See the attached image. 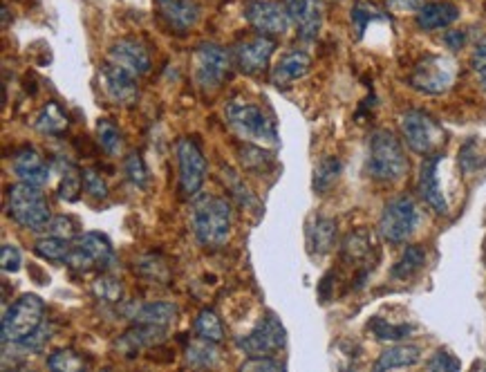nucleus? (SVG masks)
Returning <instances> with one entry per match:
<instances>
[{"mask_svg":"<svg viewBox=\"0 0 486 372\" xmlns=\"http://www.w3.org/2000/svg\"><path fill=\"white\" fill-rule=\"evenodd\" d=\"M477 79H480V83H482V88L486 90V65L484 67H477Z\"/></svg>","mask_w":486,"mask_h":372,"instance_id":"864d4df0","label":"nucleus"},{"mask_svg":"<svg viewBox=\"0 0 486 372\" xmlns=\"http://www.w3.org/2000/svg\"><path fill=\"white\" fill-rule=\"evenodd\" d=\"M140 272L144 273V276L153 278V281H162V278L168 276L166 264L159 263L155 255H146L144 260H140Z\"/></svg>","mask_w":486,"mask_h":372,"instance_id":"09e8293b","label":"nucleus"},{"mask_svg":"<svg viewBox=\"0 0 486 372\" xmlns=\"http://www.w3.org/2000/svg\"><path fill=\"white\" fill-rule=\"evenodd\" d=\"M55 170L59 173V197L65 202H77L79 193L83 191V170L70 160L61 157L55 161Z\"/></svg>","mask_w":486,"mask_h":372,"instance_id":"bb28decb","label":"nucleus"},{"mask_svg":"<svg viewBox=\"0 0 486 372\" xmlns=\"http://www.w3.org/2000/svg\"><path fill=\"white\" fill-rule=\"evenodd\" d=\"M86 366H88L86 359L70 348L55 350V352L47 357V368L55 372H77V370H83Z\"/></svg>","mask_w":486,"mask_h":372,"instance_id":"e433bc0d","label":"nucleus"},{"mask_svg":"<svg viewBox=\"0 0 486 372\" xmlns=\"http://www.w3.org/2000/svg\"><path fill=\"white\" fill-rule=\"evenodd\" d=\"M243 372H283L285 363H280L274 357H249L247 361L240 366Z\"/></svg>","mask_w":486,"mask_h":372,"instance_id":"a18cd8bd","label":"nucleus"},{"mask_svg":"<svg viewBox=\"0 0 486 372\" xmlns=\"http://www.w3.org/2000/svg\"><path fill=\"white\" fill-rule=\"evenodd\" d=\"M285 343H287V332L271 312L265 314L249 334L235 339V348L247 357H274V352L283 350Z\"/></svg>","mask_w":486,"mask_h":372,"instance_id":"1a4fd4ad","label":"nucleus"},{"mask_svg":"<svg viewBox=\"0 0 486 372\" xmlns=\"http://www.w3.org/2000/svg\"><path fill=\"white\" fill-rule=\"evenodd\" d=\"M83 191L90 197H95V200H106L108 197V186H106L104 177L92 169L83 170Z\"/></svg>","mask_w":486,"mask_h":372,"instance_id":"79ce46f5","label":"nucleus"},{"mask_svg":"<svg viewBox=\"0 0 486 372\" xmlns=\"http://www.w3.org/2000/svg\"><path fill=\"white\" fill-rule=\"evenodd\" d=\"M311 67V56L303 49H289L280 56V61L276 63L274 72H271V83L276 88H287L294 81L303 79V76L310 72Z\"/></svg>","mask_w":486,"mask_h":372,"instance_id":"412c9836","label":"nucleus"},{"mask_svg":"<svg viewBox=\"0 0 486 372\" xmlns=\"http://www.w3.org/2000/svg\"><path fill=\"white\" fill-rule=\"evenodd\" d=\"M480 142H477V139H468L462 146V151H459V166H462L464 173H473V170L480 169Z\"/></svg>","mask_w":486,"mask_h":372,"instance_id":"a19ab883","label":"nucleus"},{"mask_svg":"<svg viewBox=\"0 0 486 372\" xmlns=\"http://www.w3.org/2000/svg\"><path fill=\"white\" fill-rule=\"evenodd\" d=\"M289 21L296 25L303 40H314L323 25V7L320 0H283Z\"/></svg>","mask_w":486,"mask_h":372,"instance_id":"a211bd4d","label":"nucleus"},{"mask_svg":"<svg viewBox=\"0 0 486 372\" xmlns=\"http://www.w3.org/2000/svg\"><path fill=\"white\" fill-rule=\"evenodd\" d=\"M422 361V348L413 343H399L388 348L374 363V370H401V368H413Z\"/></svg>","mask_w":486,"mask_h":372,"instance_id":"393cba45","label":"nucleus"},{"mask_svg":"<svg viewBox=\"0 0 486 372\" xmlns=\"http://www.w3.org/2000/svg\"><path fill=\"white\" fill-rule=\"evenodd\" d=\"M231 67V56L225 48L217 43L198 45L193 54V79L204 92H216L226 79Z\"/></svg>","mask_w":486,"mask_h":372,"instance_id":"9d476101","label":"nucleus"},{"mask_svg":"<svg viewBox=\"0 0 486 372\" xmlns=\"http://www.w3.org/2000/svg\"><path fill=\"white\" fill-rule=\"evenodd\" d=\"M441 160H444V155H441V152H437V151L423 157L422 169H419L417 191H419V195H422V200L426 202V204L431 206L435 213L446 215V213H448V202H446L444 193H441L439 175H437Z\"/></svg>","mask_w":486,"mask_h":372,"instance_id":"dca6fc26","label":"nucleus"},{"mask_svg":"<svg viewBox=\"0 0 486 372\" xmlns=\"http://www.w3.org/2000/svg\"><path fill=\"white\" fill-rule=\"evenodd\" d=\"M414 16H417L419 30H446V27H450L459 18V7L453 3H428Z\"/></svg>","mask_w":486,"mask_h":372,"instance_id":"b1692460","label":"nucleus"},{"mask_svg":"<svg viewBox=\"0 0 486 372\" xmlns=\"http://www.w3.org/2000/svg\"><path fill=\"white\" fill-rule=\"evenodd\" d=\"M276 52V39L274 36L256 34L252 39H244L234 45L231 49V58H234L235 67L244 74H258L269 65L271 56Z\"/></svg>","mask_w":486,"mask_h":372,"instance_id":"4468645a","label":"nucleus"},{"mask_svg":"<svg viewBox=\"0 0 486 372\" xmlns=\"http://www.w3.org/2000/svg\"><path fill=\"white\" fill-rule=\"evenodd\" d=\"M50 339H52V325L46 321L41 327H38V330H34L32 334H28L25 339H21L19 343H12V348H16L19 352H23V354H37L46 348L47 341Z\"/></svg>","mask_w":486,"mask_h":372,"instance_id":"ea45409f","label":"nucleus"},{"mask_svg":"<svg viewBox=\"0 0 486 372\" xmlns=\"http://www.w3.org/2000/svg\"><path fill=\"white\" fill-rule=\"evenodd\" d=\"M473 70H477V67H484L486 65V39L480 40V43L475 45V49H473Z\"/></svg>","mask_w":486,"mask_h":372,"instance_id":"603ef678","label":"nucleus"},{"mask_svg":"<svg viewBox=\"0 0 486 372\" xmlns=\"http://www.w3.org/2000/svg\"><path fill=\"white\" fill-rule=\"evenodd\" d=\"M92 291L99 300H106V303H119L124 298V285L119 278L110 276V273H104V276L97 278L92 282Z\"/></svg>","mask_w":486,"mask_h":372,"instance_id":"58836bf2","label":"nucleus"},{"mask_svg":"<svg viewBox=\"0 0 486 372\" xmlns=\"http://www.w3.org/2000/svg\"><path fill=\"white\" fill-rule=\"evenodd\" d=\"M7 213L16 224L30 231H43L52 220L50 204L41 188L19 182L7 188Z\"/></svg>","mask_w":486,"mask_h":372,"instance_id":"7ed1b4c3","label":"nucleus"},{"mask_svg":"<svg viewBox=\"0 0 486 372\" xmlns=\"http://www.w3.org/2000/svg\"><path fill=\"white\" fill-rule=\"evenodd\" d=\"M226 124L235 130L243 139L265 146H276L278 143V128L271 117L262 112V108L244 101H231L225 110Z\"/></svg>","mask_w":486,"mask_h":372,"instance_id":"20e7f679","label":"nucleus"},{"mask_svg":"<svg viewBox=\"0 0 486 372\" xmlns=\"http://www.w3.org/2000/svg\"><path fill=\"white\" fill-rule=\"evenodd\" d=\"M423 4V0H386L388 12L392 13H417Z\"/></svg>","mask_w":486,"mask_h":372,"instance_id":"8fccbe9b","label":"nucleus"},{"mask_svg":"<svg viewBox=\"0 0 486 372\" xmlns=\"http://www.w3.org/2000/svg\"><path fill=\"white\" fill-rule=\"evenodd\" d=\"M368 175L377 182H399L408 170L404 146L390 130H374L368 142Z\"/></svg>","mask_w":486,"mask_h":372,"instance_id":"f03ea898","label":"nucleus"},{"mask_svg":"<svg viewBox=\"0 0 486 372\" xmlns=\"http://www.w3.org/2000/svg\"><path fill=\"white\" fill-rule=\"evenodd\" d=\"M217 343H211V341L198 339L186 348V361L195 368H211L216 366L217 361Z\"/></svg>","mask_w":486,"mask_h":372,"instance_id":"c9c22d12","label":"nucleus"},{"mask_svg":"<svg viewBox=\"0 0 486 372\" xmlns=\"http://www.w3.org/2000/svg\"><path fill=\"white\" fill-rule=\"evenodd\" d=\"M97 142L101 151L110 157H117L124 148V134L110 119H99L97 124Z\"/></svg>","mask_w":486,"mask_h":372,"instance_id":"f704fd0d","label":"nucleus"},{"mask_svg":"<svg viewBox=\"0 0 486 372\" xmlns=\"http://www.w3.org/2000/svg\"><path fill=\"white\" fill-rule=\"evenodd\" d=\"M155 4L159 16L175 31H189L200 21V7L193 0H155Z\"/></svg>","mask_w":486,"mask_h":372,"instance_id":"4be33fe9","label":"nucleus"},{"mask_svg":"<svg viewBox=\"0 0 486 372\" xmlns=\"http://www.w3.org/2000/svg\"><path fill=\"white\" fill-rule=\"evenodd\" d=\"M457 79V63L446 54H428L414 63L410 72V85L422 94H444Z\"/></svg>","mask_w":486,"mask_h":372,"instance_id":"423d86ee","label":"nucleus"},{"mask_svg":"<svg viewBox=\"0 0 486 372\" xmlns=\"http://www.w3.org/2000/svg\"><path fill=\"white\" fill-rule=\"evenodd\" d=\"M117 263L113 245L106 236L95 231H86L74 238L72 251L68 255V267L74 272H90V269H108Z\"/></svg>","mask_w":486,"mask_h":372,"instance_id":"0eeeda50","label":"nucleus"},{"mask_svg":"<svg viewBox=\"0 0 486 372\" xmlns=\"http://www.w3.org/2000/svg\"><path fill=\"white\" fill-rule=\"evenodd\" d=\"M72 251V240L70 238L61 236H43L41 240H37L34 245V254L43 260H50V263H68V255Z\"/></svg>","mask_w":486,"mask_h":372,"instance_id":"c85d7f7f","label":"nucleus"},{"mask_svg":"<svg viewBox=\"0 0 486 372\" xmlns=\"http://www.w3.org/2000/svg\"><path fill=\"white\" fill-rule=\"evenodd\" d=\"M177 307L175 303H166V300H149V303L132 305L126 312V316L132 323H150V325H168L175 321Z\"/></svg>","mask_w":486,"mask_h":372,"instance_id":"5701e85b","label":"nucleus"},{"mask_svg":"<svg viewBox=\"0 0 486 372\" xmlns=\"http://www.w3.org/2000/svg\"><path fill=\"white\" fill-rule=\"evenodd\" d=\"M444 43L448 49H459V48H464V43H466V34H464V31H457V30L446 31Z\"/></svg>","mask_w":486,"mask_h":372,"instance_id":"3c124183","label":"nucleus"},{"mask_svg":"<svg viewBox=\"0 0 486 372\" xmlns=\"http://www.w3.org/2000/svg\"><path fill=\"white\" fill-rule=\"evenodd\" d=\"M370 330L374 332V336H377L379 341H401L408 339L414 327L408 325V323H388L386 318L377 316L370 323Z\"/></svg>","mask_w":486,"mask_h":372,"instance_id":"4c0bfd02","label":"nucleus"},{"mask_svg":"<svg viewBox=\"0 0 486 372\" xmlns=\"http://www.w3.org/2000/svg\"><path fill=\"white\" fill-rule=\"evenodd\" d=\"M193 334L198 336V339L220 343V341L225 339V327H222L220 316H217L213 309H202L193 323Z\"/></svg>","mask_w":486,"mask_h":372,"instance_id":"473e14b6","label":"nucleus"},{"mask_svg":"<svg viewBox=\"0 0 486 372\" xmlns=\"http://www.w3.org/2000/svg\"><path fill=\"white\" fill-rule=\"evenodd\" d=\"M177 166H180V188L184 195H198L207 179V160L198 142L182 137L175 146Z\"/></svg>","mask_w":486,"mask_h":372,"instance_id":"f8f14e48","label":"nucleus"},{"mask_svg":"<svg viewBox=\"0 0 486 372\" xmlns=\"http://www.w3.org/2000/svg\"><path fill=\"white\" fill-rule=\"evenodd\" d=\"M47 236H61V238H77V222H74L72 218H65V215H59V218H52L50 222H47Z\"/></svg>","mask_w":486,"mask_h":372,"instance_id":"49530a36","label":"nucleus"},{"mask_svg":"<svg viewBox=\"0 0 486 372\" xmlns=\"http://www.w3.org/2000/svg\"><path fill=\"white\" fill-rule=\"evenodd\" d=\"M99 79L106 97H108L110 101L119 103V106H132V103L137 101V97H140L137 76L124 70V67L115 65V63L106 61L104 65H101Z\"/></svg>","mask_w":486,"mask_h":372,"instance_id":"2eb2a0df","label":"nucleus"},{"mask_svg":"<svg viewBox=\"0 0 486 372\" xmlns=\"http://www.w3.org/2000/svg\"><path fill=\"white\" fill-rule=\"evenodd\" d=\"M46 323V303L37 294H23L5 309L0 323L3 343H19Z\"/></svg>","mask_w":486,"mask_h":372,"instance_id":"39448f33","label":"nucleus"},{"mask_svg":"<svg viewBox=\"0 0 486 372\" xmlns=\"http://www.w3.org/2000/svg\"><path fill=\"white\" fill-rule=\"evenodd\" d=\"M34 125H37L38 133L56 137V134H61L65 128H68V117H65V112L61 110L59 103L52 101V103H47V106L41 108V112L37 115Z\"/></svg>","mask_w":486,"mask_h":372,"instance_id":"7c9ffc66","label":"nucleus"},{"mask_svg":"<svg viewBox=\"0 0 486 372\" xmlns=\"http://www.w3.org/2000/svg\"><path fill=\"white\" fill-rule=\"evenodd\" d=\"M166 339V325H150V323H135L131 330L124 332L117 341V350L126 359L137 357L141 350L159 345Z\"/></svg>","mask_w":486,"mask_h":372,"instance_id":"aec40b11","label":"nucleus"},{"mask_svg":"<svg viewBox=\"0 0 486 372\" xmlns=\"http://www.w3.org/2000/svg\"><path fill=\"white\" fill-rule=\"evenodd\" d=\"M12 170H14V175L21 182L32 184V186L38 188L47 186L52 175V169L34 146H23L14 152V157H12Z\"/></svg>","mask_w":486,"mask_h":372,"instance_id":"f3484780","label":"nucleus"},{"mask_svg":"<svg viewBox=\"0 0 486 372\" xmlns=\"http://www.w3.org/2000/svg\"><path fill=\"white\" fill-rule=\"evenodd\" d=\"M343 170V161L338 160V157H323V160L319 161V166L314 169V179H311V186H314L316 193H328L329 188L337 184L338 175H341Z\"/></svg>","mask_w":486,"mask_h":372,"instance_id":"2f4dec72","label":"nucleus"},{"mask_svg":"<svg viewBox=\"0 0 486 372\" xmlns=\"http://www.w3.org/2000/svg\"><path fill=\"white\" fill-rule=\"evenodd\" d=\"M234 213L225 197L200 195L191 211V227L204 247H222L231 236Z\"/></svg>","mask_w":486,"mask_h":372,"instance_id":"f257e3e1","label":"nucleus"},{"mask_svg":"<svg viewBox=\"0 0 486 372\" xmlns=\"http://www.w3.org/2000/svg\"><path fill=\"white\" fill-rule=\"evenodd\" d=\"M341 254L345 263H363V260L370 258L372 254V238H370L368 231H352L350 236L343 240Z\"/></svg>","mask_w":486,"mask_h":372,"instance_id":"c756f323","label":"nucleus"},{"mask_svg":"<svg viewBox=\"0 0 486 372\" xmlns=\"http://www.w3.org/2000/svg\"><path fill=\"white\" fill-rule=\"evenodd\" d=\"M126 175L137 188H144L146 184H149V169H146L144 160H141L137 152H132L126 160Z\"/></svg>","mask_w":486,"mask_h":372,"instance_id":"c03bdc74","label":"nucleus"},{"mask_svg":"<svg viewBox=\"0 0 486 372\" xmlns=\"http://www.w3.org/2000/svg\"><path fill=\"white\" fill-rule=\"evenodd\" d=\"M337 245V222L332 218H314V222L307 227V247L311 254L325 255Z\"/></svg>","mask_w":486,"mask_h":372,"instance_id":"a878e982","label":"nucleus"},{"mask_svg":"<svg viewBox=\"0 0 486 372\" xmlns=\"http://www.w3.org/2000/svg\"><path fill=\"white\" fill-rule=\"evenodd\" d=\"M419 224V211L410 197L401 195L388 202L383 206V213L379 218V236L390 245H401L414 233Z\"/></svg>","mask_w":486,"mask_h":372,"instance_id":"6e6552de","label":"nucleus"},{"mask_svg":"<svg viewBox=\"0 0 486 372\" xmlns=\"http://www.w3.org/2000/svg\"><path fill=\"white\" fill-rule=\"evenodd\" d=\"M350 21H352V30H354V39L361 40V39H363V31L368 30L370 22L386 21V13L379 12V9L374 7L372 3H365V0H359V3H356L354 7H352Z\"/></svg>","mask_w":486,"mask_h":372,"instance_id":"72a5a7b5","label":"nucleus"},{"mask_svg":"<svg viewBox=\"0 0 486 372\" xmlns=\"http://www.w3.org/2000/svg\"><path fill=\"white\" fill-rule=\"evenodd\" d=\"M423 264H426V251H423V247L410 245V247H405L401 258L396 260L390 276L395 278V281H408V278H413L414 273L422 272Z\"/></svg>","mask_w":486,"mask_h":372,"instance_id":"cd10ccee","label":"nucleus"},{"mask_svg":"<svg viewBox=\"0 0 486 372\" xmlns=\"http://www.w3.org/2000/svg\"><path fill=\"white\" fill-rule=\"evenodd\" d=\"M401 134L417 155H431L444 142V130L423 110H408L401 117Z\"/></svg>","mask_w":486,"mask_h":372,"instance_id":"9b49d317","label":"nucleus"},{"mask_svg":"<svg viewBox=\"0 0 486 372\" xmlns=\"http://www.w3.org/2000/svg\"><path fill=\"white\" fill-rule=\"evenodd\" d=\"M244 18L258 34L274 36V39L287 34L289 25H292L285 4L274 3V0H249L244 7Z\"/></svg>","mask_w":486,"mask_h":372,"instance_id":"ddd939ff","label":"nucleus"},{"mask_svg":"<svg viewBox=\"0 0 486 372\" xmlns=\"http://www.w3.org/2000/svg\"><path fill=\"white\" fill-rule=\"evenodd\" d=\"M0 263H3V272L5 273H16L23 264V255H21V249L16 245H10L5 242L3 249H0Z\"/></svg>","mask_w":486,"mask_h":372,"instance_id":"de8ad7c7","label":"nucleus"},{"mask_svg":"<svg viewBox=\"0 0 486 372\" xmlns=\"http://www.w3.org/2000/svg\"><path fill=\"white\" fill-rule=\"evenodd\" d=\"M462 368L459 359H455V354H450L448 350H437L426 363V370H437V372H455Z\"/></svg>","mask_w":486,"mask_h":372,"instance_id":"37998d69","label":"nucleus"},{"mask_svg":"<svg viewBox=\"0 0 486 372\" xmlns=\"http://www.w3.org/2000/svg\"><path fill=\"white\" fill-rule=\"evenodd\" d=\"M106 61L115 63V65L124 67L131 74L141 76L150 70V54L141 40L135 39H122L110 48L108 58Z\"/></svg>","mask_w":486,"mask_h":372,"instance_id":"6ab92c4d","label":"nucleus"}]
</instances>
